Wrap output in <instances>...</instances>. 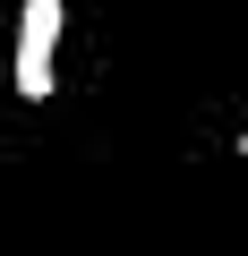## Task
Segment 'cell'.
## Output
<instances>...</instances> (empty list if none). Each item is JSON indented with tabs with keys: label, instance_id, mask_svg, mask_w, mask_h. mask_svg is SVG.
Masks as SVG:
<instances>
[{
	"label": "cell",
	"instance_id": "1",
	"mask_svg": "<svg viewBox=\"0 0 248 256\" xmlns=\"http://www.w3.org/2000/svg\"><path fill=\"white\" fill-rule=\"evenodd\" d=\"M60 0H26L18 9V60H9V86L26 94V102H43L60 77Z\"/></svg>",
	"mask_w": 248,
	"mask_h": 256
},
{
	"label": "cell",
	"instance_id": "2",
	"mask_svg": "<svg viewBox=\"0 0 248 256\" xmlns=\"http://www.w3.org/2000/svg\"><path fill=\"white\" fill-rule=\"evenodd\" d=\"M239 162H248V128H239Z\"/></svg>",
	"mask_w": 248,
	"mask_h": 256
}]
</instances>
